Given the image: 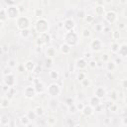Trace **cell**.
<instances>
[{
	"label": "cell",
	"instance_id": "obj_24",
	"mask_svg": "<svg viewBox=\"0 0 127 127\" xmlns=\"http://www.w3.org/2000/svg\"><path fill=\"white\" fill-rule=\"evenodd\" d=\"M95 13L97 15H102L104 13V6L103 5H99L95 8Z\"/></svg>",
	"mask_w": 127,
	"mask_h": 127
},
{
	"label": "cell",
	"instance_id": "obj_29",
	"mask_svg": "<svg viewBox=\"0 0 127 127\" xmlns=\"http://www.w3.org/2000/svg\"><path fill=\"white\" fill-rule=\"evenodd\" d=\"M50 78H51V79H54V81L58 79V78H59V74H58V72H56V71H51V72H50Z\"/></svg>",
	"mask_w": 127,
	"mask_h": 127
},
{
	"label": "cell",
	"instance_id": "obj_15",
	"mask_svg": "<svg viewBox=\"0 0 127 127\" xmlns=\"http://www.w3.org/2000/svg\"><path fill=\"white\" fill-rule=\"evenodd\" d=\"M24 70L25 71H27V72H32L33 73V71H34V69H35V65H34V63L32 62V61H28V62H26L25 64H24Z\"/></svg>",
	"mask_w": 127,
	"mask_h": 127
},
{
	"label": "cell",
	"instance_id": "obj_37",
	"mask_svg": "<svg viewBox=\"0 0 127 127\" xmlns=\"http://www.w3.org/2000/svg\"><path fill=\"white\" fill-rule=\"evenodd\" d=\"M109 110L112 111V112H115V111L117 110V105L114 104V103H112V104H111V106L109 107Z\"/></svg>",
	"mask_w": 127,
	"mask_h": 127
},
{
	"label": "cell",
	"instance_id": "obj_53",
	"mask_svg": "<svg viewBox=\"0 0 127 127\" xmlns=\"http://www.w3.org/2000/svg\"><path fill=\"white\" fill-rule=\"evenodd\" d=\"M74 127H83V126L79 125V124H76V125H74Z\"/></svg>",
	"mask_w": 127,
	"mask_h": 127
},
{
	"label": "cell",
	"instance_id": "obj_47",
	"mask_svg": "<svg viewBox=\"0 0 127 127\" xmlns=\"http://www.w3.org/2000/svg\"><path fill=\"white\" fill-rule=\"evenodd\" d=\"M93 20V17H92V16H90V15H88L87 16V17H86V21L87 22H91Z\"/></svg>",
	"mask_w": 127,
	"mask_h": 127
},
{
	"label": "cell",
	"instance_id": "obj_10",
	"mask_svg": "<svg viewBox=\"0 0 127 127\" xmlns=\"http://www.w3.org/2000/svg\"><path fill=\"white\" fill-rule=\"evenodd\" d=\"M4 83H5L6 86L12 87V86L15 85V77H14V75L11 74L5 75V77H4Z\"/></svg>",
	"mask_w": 127,
	"mask_h": 127
},
{
	"label": "cell",
	"instance_id": "obj_1",
	"mask_svg": "<svg viewBox=\"0 0 127 127\" xmlns=\"http://www.w3.org/2000/svg\"><path fill=\"white\" fill-rule=\"evenodd\" d=\"M65 43L67 45H69L70 47H74L77 45L78 43V36L75 32L71 31V32H67L65 35Z\"/></svg>",
	"mask_w": 127,
	"mask_h": 127
},
{
	"label": "cell",
	"instance_id": "obj_22",
	"mask_svg": "<svg viewBox=\"0 0 127 127\" xmlns=\"http://www.w3.org/2000/svg\"><path fill=\"white\" fill-rule=\"evenodd\" d=\"M0 123H1L2 125H8V123H9V116L2 115L1 118H0Z\"/></svg>",
	"mask_w": 127,
	"mask_h": 127
},
{
	"label": "cell",
	"instance_id": "obj_31",
	"mask_svg": "<svg viewBox=\"0 0 127 127\" xmlns=\"http://www.w3.org/2000/svg\"><path fill=\"white\" fill-rule=\"evenodd\" d=\"M90 31L88 30V29H85L84 31H83V37L84 38H89L90 37Z\"/></svg>",
	"mask_w": 127,
	"mask_h": 127
},
{
	"label": "cell",
	"instance_id": "obj_26",
	"mask_svg": "<svg viewBox=\"0 0 127 127\" xmlns=\"http://www.w3.org/2000/svg\"><path fill=\"white\" fill-rule=\"evenodd\" d=\"M111 52L112 53H117L118 52V49H119V44L117 43H112L111 44Z\"/></svg>",
	"mask_w": 127,
	"mask_h": 127
},
{
	"label": "cell",
	"instance_id": "obj_5",
	"mask_svg": "<svg viewBox=\"0 0 127 127\" xmlns=\"http://www.w3.org/2000/svg\"><path fill=\"white\" fill-rule=\"evenodd\" d=\"M47 90H48V93L53 97L58 96V95L61 93V87L57 84H51L49 86H48Z\"/></svg>",
	"mask_w": 127,
	"mask_h": 127
},
{
	"label": "cell",
	"instance_id": "obj_36",
	"mask_svg": "<svg viewBox=\"0 0 127 127\" xmlns=\"http://www.w3.org/2000/svg\"><path fill=\"white\" fill-rule=\"evenodd\" d=\"M69 110H70V112H72V113H75L76 112V107H75V104H73V105H71L70 106V108H69Z\"/></svg>",
	"mask_w": 127,
	"mask_h": 127
},
{
	"label": "cell",
	"instance_id": "obj_17",
	"mask_svg": "<svg viewBox=\"0 0 127 127\" xmlns=\"http://www.w3.org/2000/svg\"><path fill=\"white\" fill-rule=\"evenodd\" d=\"M99 104H100V99H99V98H97L96 96L90 97V99H89V105H90L91 107L95 108L96 106H98Z\"/></svg>",
	"mask_w": 127,
	"mask_h": 127
},
{
	"label": "cell",
	"instance_id": "obj_54",
	"mask_svg": "<svg viewBox=\"0 0 127 127\" xmlns=\"http://www.w3.org/2000/svg\"><path fill=\"white\" fill-rule=\"evenodd\" d=\"M27 126H28V127H33V125H31V123H29Z\"/></svg>",
	"mask_w": 127,
	"mask_h": 127
},
{
	"label": "cell",
	"instance_id": "obj_50",
	"mask_svg": "<svg viewBox=\"0 0 127 127\" xmlns=\"http://www.w3.org/2000/svg\"><path fill=\"white\" fill-rule=\"evenodd\" d=\"M112 97H113L114 99L116 98V93H115V92H113V93H112Z\"/></svg>",
	"mask_w": 127,
	"mask_h": 127
},
{
	"label": "cell",
	"instance_id": "obj_20",
	"mask_svg": "<svg viewBox=\"0 0 127 127\" xmlns=\"http://www.w3.org/2000/svg\"><path fill=\"white\" fill-rule=\"evenodd\" d=\"M7 19H8V17H7L6 11L4 9H0V21H1V22H5Z\"/></svg>",
	"mask_w": 127,
	"mask_h": 127
},
{
	"label": "cell",
	"instance_id": "obj_30",
	"mask_svg": "<svg viewBox=\"0 0 127 127\" xmlns=\"http://www.w3.org/2000/svg\"><path fill=\"white\" fill-rule=\"evenodd\" d=\"M42 15H43V10L40 9V8H36L35 11H34V16L41 18V17H42Z\"/></svg>",
	"mask_w": 127,
	"mask_h": 127
},
{
	"label": "cell",
	"instance_id": "obj_14",
	"mask_svg": "<svg viewBox=\"0 0 127 127\" xmlns=\"http://www.w3.org/2000/svg\"><path fill=\"white\" fill-rule=\"evenodd\" d=\"M120 56V58H125L127 56V45L124 43L122 44L121 46H119V49H118V52H117Z\"/></svg>",
	"mask_w": 127,
	"mask_h": 127
},
{
	"label": "cell",
	"instance_id": "obj_45",
	"mask_svg": "<svg viewBox=\"0 0 127 127\" xmlns=\"http://www.w3.org/2000/svg\"><path fill=\"white\" fill-rule=\"evenodd\" d=\"M85 11H83V10H81L78 12V18H85Z\"/></svg>",
	"mask_w": 127,
	"mask_h": 127
},
{
	"label": "cell",
	"instance_id": "obj_48",
	"mask_svg": "<svg viewBox=\"0 0 127 127\" xmlns=\"http://www.w3.org/2000/svg\"><path fill=\"white\" fill-rule=\"evenodd\" d=\"M101 28H102V27H101L100 25H96V26H95V29H96L98 32H100V31H101Z\"/></svg>",
	"mask_w": 127,
	"mask_h": 127
},
{
	"label": "cell",
	"instance_id": "obj_56",
	"mask_svg": "<svg viewBox=\"0 0 127 127\" xmlns=\"http://www.w3.org/2000/svg\"><path fill=\"white\" fill-rule=\"evenodd\" d=\"M122 127H126V126H125V125H124V126H122Z\"/></svg>",
	"mask_w": 127,
	"mask_h": 127
},
{
	"label": "cell",
	"instance_id": "obj_6",
	"mask_svg": "<svg viewBox=\"0 0 127 127\" xmlns=\"http://www.w3.org/2000/svg\"><path fill=\"white\" fill-rule=\"evenodd\" d=\"M101 47H102V44H101V42L98 39H94V40H92L89 43V48H90V50L93 51V52L100 51L101 50Z\"/></svg>",
	"mask_w": 127,
	"mask_h": 127
},
{
	"label": "cell",
	"instance_id": "obj_38",
	"mask_svg": "<svg viewBox=\"0 0 127 127\" xmlns=\"http://www.w3.org/2000/svg\"><path fill=\"white\" fill-rule=\"evenodd\" d=\"M82 84H83L84 86H88L90 83H89V81L87 78H85V79H83V81H82Z\"/></svg>",
	"mask_w": 127,
	"mask_h": 127
},
{
	"label": "cell",
	"instance_id": "obj_23",
	"mask_svg": "<svg viewBox=\"0 0 127 127\" xmlns=\"http://www.w3.org/2000/svg\"><path fill=\"white\" fill-rule=\"evenodd\" d=\"M34 112L36 113L37 116H42V115L44 114V109H43V107H41V106H37V107L35 108V110H34Z\"/></svg>",
	"mask_w": 127,
	"mask_h": 127
},
{
	"label": "cell",
	"instance_id": "obj_19",
	"mask_svg": "<svg viewBox=\"0 0 127 127\" xmlns=\"http://www.w3.org/2000/svg\"><path fill=\"white\" fill-rule=\"evenodd\" d=\"M61 52L64 54V55H69L71 53V47L69 45H67L66 43L63 44L61 46Z\"/></svg>",
	"mask_w": 127,
	"mask_h": 127
},
{
	"label": "cell",
	"instance_id": "obj_49",
	"mask_svg": "<svg viewBox=\"0 0 127 127\" xmlns=\"http://www.w3.org/2000/svg\"><path fill=\"white\" fill-rule=\"evenodd\" d=\"M116 63H117V64H118V63H119V64L122 63V59H121V58H117V59H116Z\"/></svg>",
	"mask_w": 127,
	"mask_h": 127
},
{
	"label": "cell",
	"instance_id": "obj_28",
	"mask_svg": "<svg viewBox=\"0 0 127 127\" xmlns=\"http://www.w3.org/2000/svg\"><path fill=\"white\" fill-rule=\"evenodd\" d=\"M30 31L27 29V30H23V31H21L20 32V36L22 37V38H25V39H27L29 36H30Z\"/></svg>",
	"mask_w": 127,
	"mask_h": 127
},
{
	"label": "cell",
	"instance_id": "obj_27",
	"mask_svg": "<svg viewBox=\"0 0 127 127\" xmlns=\"http://www.w3.org/2000/svg\"><path fill=\"white\" fill-rule=\"evenodd\" d=\"M114 69H115V63H113V62H107V70L109 71V72H112V71H114Z\"/></svg>",
	"mask_w": 127,
	"mask_h": 127
},
{
	"label": "cell",
	"instance_id": "obj_2",
	"mask_svg": "<svg viewBox=\"0 0 127 127\" xmlns=\"http://www.w3.org/2000/svg\"><path fill=\"white\" fill-rule=\"evenodd\" d=\"M48 29H49V23L44 18H40L35 24V30L40 34L47 33Z\"/></svg>",
	"mask_w": 127,
	"mask_h": 127
},
{
	"label": "cell",
	"instance_id": "obj_51",
	"mask_svg": "<svg viewBox=\"0 0 127 127\" xmlns=\"http://www.w3.org/2000/svg\"><path fill=\"white\" fill-rule=\"evenodd\" d=\"M123 87H126V81H123Z\"/></svg>",
	"mask_w": 127,
	"mask_h": 127
},
{
	"label": "cell",
	"instance_id": "obj_43",
	"mask_svg": "<svg viewBox=\"0 0 127 127\" xmlns=\"http://www.w3.org/2000/svg\"><path fill=\"white\" fill-rule=\"evenodd\" d=\"M41 71H42V68L40 67V66H38V67H35V69H34V73L36 74H38L39 73H41Z\"/></svg>",
	"mask_w": 127,
	"mask_h": 127
},
{
	"label": "cell",
	"instance_id": "obj_21",
	"mask_svg": "<svg viewBox=\"0 0 127 127\" xmlns=\"http://www.w3.org/2000/svg\"><path fill=\"white\" fill-rule=\"evenodd\" d=\"M55 56V49L54 48H48L47 49V58L52 59Z\"/></svg>",
	"mask_w": 127,
	"mask_h": 127
},
{
	"label": "cell",
	"instance_id": "obj_35",
	"mask_svg": "<svg viewBox=\"0 0 127 127\" xmlns=\"http://www.w3.org/2000/svg\"><path fill=\"white\" fill-rule=\"evenodd\" d=\"M27 116H28V118L30 119V121H31V120H34V119L37 117V115H36V113L34 112V111H32V112H30Z\"/></svg>",
	"mask_w": 127,
	"mask_h": 127
},
{
	"label": "cell",
	"instance_id": "obj_55",
	"mask_svg": "<svg viewBox=\"0 0 127 127\" xmlns=\"http://www.w3.org/2000/svg\"><path fill=\"white\" fill-rule=\"evenodd\" d=\"M0 84H1V79H0Z\"/></svg>",
	"mask_w": 127,
	"mask_h": 127
},
{
	"label": "cell",
	"instance_id": "obj_52",
	"mask_svg": "<svg viewBox=\"0 0 127 127\" xmlns=\"http://www.w3.org/2000/svg\"><path fill=\"white\" fill-rule=\"evenodd\" d=\"M3 27V22H1V21H0V29H1Z\"/></svg>",
	"mask_w": 127,
	"mask_h": 127
},
{
	"label": "cell",
	"instance_id": "obj_18",
	"mask_svg": "<svg viewBox=\"0 0 127 127\" xmlns=\"http://www.w3.org/2000/svg\"><path fill=\"white\" fill-rule=\"evenodd\" d=\"M86 66H87V63L85 62V59H79V60L76 61V67L79 70H83V69L86 68Z\"/></svg>",
	"mask_w": 127,
	"mask_h": 127
},
{
	"label": "cell",
	"instance_id": "obj_9",
	"mask_svg": "<svg viewBox=\"0 0 127 127\" xmlns=\"http://www.w3.org/2000/svg\"><path fill=\"white\" fill-rule=\"evenodd\" d=\"M75 27V23L73 19H67L64 22V29H65L67 32H71L74 30V28Z\"/></svg>",
	"mask_w": 127,
	"mask_h": 127
},
{
	"label": "cell",
	"instance_id": "obj_3",
	"mask_svg": "<svg viewBox=\"0 0 127 127\" xmlns=\"http://www.w3.org/2000/svg\"><path fill=\"white\" fill-rule=\"evenodd\" d=\"M30 26V21L25 16H19L17 18V28L20 29L21 31L27 30Z\"/></svg>",
	"mask_w": 127,
	"mask_h": 127
},
{
	"label": "cell",
	"instance_id": "obj_46",
	"mask_svg": "<svg viewBox=\"0 0 127 127\" xmlns=\"http://www.w3.org/2000/svg\"><path fill=\"white\" fill-rule=\"evenodd\" d=\"M66 102H67V104H68L69 106H71V105H73V104H74V99H72V98H68Z\"/></svg>",
	"mask_w": 127,
	"mask_h": 127
},
{
	"label": "cell",
	"instance_id": "obj_13",
	"mask_svg": "<svg viewBox=\"0 0 127 127\" xmlns=\"http://www.w3.org/2000/svg\"><path fill=\"white\" fill-rule=\"evenodd\" d=\"M42 45H45V44H49L50 41H51V36L48 34V33H43V34H40V37H39Z\"/></svg>",
	"mask_w": 127,
	"mask_h": 127
},
{
	"label": "cell",
	"instance_id": "obj_25",
	"mask_svg": "<svg viewBox=\"0 0 127 127\" xmlns=\"http://www.w3.org/2000/svg\"><path fill=\"white\" fill-rule=\"evenodd\" d=\"M20 121H21V124L22 125H24V126H27L31 121H30V119L28 118V116H22L21 117V119H20Z\"/></svg>",
	"mask_w": 127,
	"mask_h": 127
},
{
	"label": "cell",
	"instance_id": "obj_42",
	"mask_svg": "<svg viewBox=\"0 0 127 127\" xmlns=\"http://www.w3.org/2000/svg\"><path fill=\"white\" fill-rule=\"evenodd\" d=\"M15 65H16V62H15L14 60H10V61L8 62V66H9L10 68H13V67H15Z\"/></svg>",
	"mask_w": 127,
	"mask_h": 127
},
{
	"label": "cell",
	"instance_id": "obj_33",
	"mask_svg": "<svg viewBox=\"0 0 127 127\" xmlns=\"http://www.w3.org/2000/svg\"><path fill=\"white\" fill-rule=\"evenodd\" d=\"M109 60H110V57L108 56V54H102L101 55V61L102 62L107 63V62H109Z\"/></svg>",
	"mask_w": 127,
	"mask_h": 127
},
{
	"label": "cell",
	"instance_id": "obj_16",
	"mask_svg": "<svg viewBox=\"0 0 127 127\" xmlns=\"http://www.w3.org/2000/svg\"><path fill=\"white\" fill-rule=\"evenodd\" d=\"M34 87H35V90H36L37 93H42V92H44V91L46 90L45 85H44L42 82H38Z\"/></svg>",
	"mask_w": 127,
	"mask_h": 127
},
{
	"label": "cell",
	"instance_id": "obj_39",
	"mask_svg": "<svg viewBox=\"0 0 127 127\" xmlns=\"http://www.w3.org/2000/svg\"><path fill=\"white\" fill-rule=\"evenodd\" d=\"M47 122L49 123L50 125H54L55 123H56V119H54L53 117H50V118H48V120H47Z\"/></svg>",
	"mask_w": 127,
	"mask_h": 127
},
{
	"label": "cell",
	"instance_id": "obj_8",
	"mask_svg": "<svg viewBox=\"0 0 127 127\" xmlns=\"http://www.w3.org/2000/svg\"><path fill=\"white\" fill-rule=\"evenodd\" d=\"M37 94L36 90H35V87L34 86H27L25 89H24V95L26 98H33L35 95Z\"/></svg>",
	"mask_w": 127,
	"mask_h": 127
},
{
	"label": "cell",
	"instance_id": "obj_32",
	"mask_svg": "<svg viewBox=\"0 0 127 127\" xmlns=\"http://www.w3.org/2000/svg\"><path fill=\"white\" fill-rule=\"evenodd\" d=\"M46 68H48V69H50L51 67H52V63H53V61H52V59H50V58H47L46 59Z\"/></svg>",
	"mask_w": 127,
	"mask_h": 127
},
{
	"label": "cell",
	"instance_id": "obj_11",
	"mask_svg": "<svg viewBox=\"0 0 127 127\" xmlns=\"http://www.w3.org/2000/svg\"><path fill=\"white\" fill-rule=\"evenodd\" d=\"M82 112H83V114L85 116L89 117V116H91L93 114V107H91L90 105H85L83 110H82Z\"/></svg>",
	"mask_w": 127,
	"mask_h": 127
},
{
	"label": "cell",
	"instance_id": "obj_34",
	"mask_svg": "<svg viewBox=\"0 0 127 127\" xmlns=\"http://www.w3.org/2000/svg\"><path fill=\"white\" fill-rule=\"evenodd\" d=\"M8 105H9V100H8V98H3L2 103H1V106H2L3 108H6V107H8Z\"/></svg>",
	"mask_w": 127,
	"mask_h": 127
},
{
	"label": "cell",
	"instance_id": "obj_4",
	"mask_svg": "<svg viewBox=\"0 0 127 127\" xmlns=\"http://www.w3.org/2000/svg\"><path fill=\"white\" fill-rule=\"evenodd\" d=\"M5 11H6V14H7V17L9 19H17L19 17L20 11L16 6H13V5L9 6Z\"/></svg>",
	"mask_w": 127,
	"mask_h": 127
},
{
	"label": "cell",
	"instance_id": "obj_7",
	"mask_svg": "<svg viewBox=\"0 0 127 127\" xmlns=\"http://www.w3.org/2000/svg\"><path fill=\"white\" fill-rule=\"evenodd\" d=\"M104 19L109 23V24H113L117 20V14L114 11H108L104 15Z\"/></svg>",
	"mask_w": 127,
	"mask_h": 127
},
{
	"label": "cell",
	"instance_id": "obj_40",
	"mask_svg": "<svg viewBox=\"0 0 127 127\" xmlns=\"http://www.w3.org/2000/svg\"><path fill=\"white\" fill-rule=\"evenodd\" d=\"M84 106H85V105H84L83 103H77V104L75 105V107H76V110H77V111H78V110H79V111H82V110H83V108H84Z\"/></svg>",
	"mask_w": 127,
	"mask_h": 127
},
{
	"label": "cell",
	"instance_id": "obj_41",
	"mask_svg": "<svg viewBox=\"0 0 127 127\" xmlns=\"http://www.w3.org/2000/svg\"><path fill=\"white\" fill-rule=\"evenodd\" d=\"M88 66L90 67V68H95V67H96V62H95V61H90L89 63H88Z\"/></svg>",
	"mask_w": 127,
	"mask_h": 127
},
{
	"label": "cell",
	"instance_id": "obj_12",
	"mask_svg": "<svg viewBox=\"0 0 127 127\" xmlns=\"http://www.w3.org/2000/svg\"><path fill=\"white\" fill-rule=\"evenodd\" d=\"M94 96H96L97 98H102V97H104L105 96V94H106V91H105V89L102 87V86H98L96 89H95V91H94Z\"/></svg>",
	"mask_w": 127,
	"mask_h": 127
},
{
	"label": "cell",
	"instance_id": "obj_44",
	"mask_svg": "<svg viewBox=\"0 0 127 127\" xmlns=\"http://www.w3.org/2000/svg\"><path fill=\"white\" fill-rule=\"evenodd\" d=\"M77 78L79 79V81H83V79H85V74L84 73H79V74H78V76H77Z\"/></svg>",
	"mask_w": 127,
	"mask_h": 127
}]
</instances>
